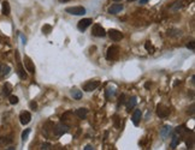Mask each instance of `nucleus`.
Masks as SVG:
<instances>
[{"label": "nucleus", "instance_id": "nucleus-1", "mask_svg": "<svg viewBox=\"0 0 195 150\" xmlns=\"http://www.w3.org/2000/svg\"><path fill=\"white\" fill-rule=\"evenodd\" d=\"M52 131H53V133H54L56 136H63L64 133H66V132L69 131V125L63 124V123L57 124V125L53 126Z\"/></svg>", "mask_w": 195, "mask_h": 150}, {"label": "nucleus", "instance_id": "nucleus-2", "mask_svg": "<svg viewBox=\"0 0 195 150\" xmlns=\"http://www.w3.org/2000/svg\"><path fill=\"white\" fill-rule=\"evenodd\" d=\"M65 11L70 15H74V16H82L86 13V9L83 6H74V7H66Z\"/></svg>", "mask_w": 195, "mask_h": 150}, {"label": "nucleus", "instance_id": "nucleus-3", "mask_svg": "<svg viewBox=\"0 0 195 150\" xmlns=\"http://www.w3.org/2000/svg\"><path fill=\"white\" fill-rule=\"evenodd\" d=\"M92 35L96 36V37H104L106 35V31L100 24H94L93 29H92Z\"/></svg>", "mask_w": 195, "mask_h": 150}, {"label": "nucleus", "instance_id": "nucleus-4", "mask_svg": "<svg viewBox=\"0 0 195 150\" xmlns=\"http://www.w3.org/2000/svg\"><path fill=\"white\" fill-rule=\"evenodd\" d=\"M118 54H119V48L116 47V46H112L107 49V53H106V58L107 60H115L118 58Z\"/></svg>", "mask_w": 195, "mask_h": 150}, {"label": "nucleus", "instance_id": "nucleus-5", "mask_svg": "<svg viewBox=\"0 0 195 150\" xmlns=\"http://www.w3.org/2000/svg\"><path fill=\"white\" fill-rule=\"evenodd\" d=\"M99 85H100V82H98V81H89V82H87L83 85V90L87 91V93H90V91L95 90Z\"/></svg>", "mask_w": 195, "mask_h": 150}, {"label": "nucleus", "instance_id": "nucleus-6", "mask_svg": "<svg viewBox=\"0 0 195 150\" xmlns=\"http://www.w3.org/2000/svg\"><path fill=\"white\" fill-rule=\"evenodd\" d=\"M170 114V109L163 105H158L157 106V115L160 118H167Z\"/></svg>", "mask_w": 195, "mask_h": 150}, {"label": "nucleus", "instance_id": "nucleus-7", "mask_svg": "<svg viewBox=\"0 0 195 150\" xmlns=\"http://www.w3.org/2000/svg\"><path fill=\"white\" fill-rule=\"evenodd\" d=\"M109 36L112 41H121L123 39V34L119 31V30H116V29H110L109 30Z\"/></svg>", "mask_w": 195, "mask_h": 150}, {"label": "nucleus", "instance_id": "nucleus-8", "mask_svg": "<svg viewBox=\"0 0 195 150\" xmlns=\"http://www.w3.org/2000/svg\"><path fill=\"white\" fill-rule=\"evenodd\" d=\"M93 23V21L90 19V18H83V19H81L80 22H78V24H77V28H78V30H81V31H84L90 24Z\"/></svg>", "mask_w": 195, "mask_h": 150}, {"label": "nucleus", "instance_id": "nucleus-9", "mask_svg": "<svg viewBox=\"0 0 195 150\" xmlns=\"http://www.w3.org/2000/svg\"><path fill=\"white\" fill-rule=\"evenodd\" d=\"M30 120H32V114L29 112L24 111V112H22L20 114V121H21L22 125H28L30 123Z\"/></svg>", "mask_w": 195, "mask_h": 150}, {"label": "nucleus", "instance_id": "nucleus-10", "mask_svg": "<svg viewBox=\"0 0 195 150\" xmlns=\"http://www.w3.org/2000/svg\"><path fill=\"white\" fill-rule=\"evenodd\" d=\"M24 65H26L27 71H29L30 73H35V65H34V62L32 61V59L29 56L24 58Z\"/></svg>", "mask_w": 195, "mask_h": 150}, {"label": "nucleus", "instance_id": "nucleus-11", "mask_svg": "<svg viewBox=\"0 0 195 150\" xmlns=\"http://www.w3.org/2000/svg\"><path fill=\"white\" fill-rule=\"evenodd\" d=\"M141 118H142V112H141L140 109H136V111L134 112V114H133V123H134L135 126H137V125L140 124Z\"/></svg>", "mask_w": 195, "mask_h": 150}, {"label": "nucleus", "instance_id": "nucleus-12", "mask_svg": "<svg viewBox=\"0 0 195 150\" xmlns=\"http://www.w3.org/2000/svg\"><path fill=\"white\" fill-rule=\"evenodd\" d=\"M122 10H123V5H122V4H113V5L109 9V13H111V15H116V13L121 12Z\"/></svg>", "mask_w": 195, "mask_h": 150}, {"label": "nucleus", "instance_id": "nucleus-13", "mask_svg": "<svg viewBox=\"0 0 195 150\" xmlns=\"http://www.w3.org/2000/svg\"><path fill=\"white\" fill-rule=\"evenodd\" d=\"M136 103H137V99H136V96L130 97L129 101L127 102V112H130V111L136 106Z\"/></svg>", "mask_w": 195, "mask_h": 150}, {"label": "nucleus", "instance_id": "nucleus-14", "mask_svg": "<svg viewBox=\"0 0 195 150\" xmlns=\"http://www.w3.org/2000/svg\"><path fill=\"white\" fill-rule=\"evenodd\" d=\"M2 12H3L4 16H9V15H10V12H11V7H10L9 1H4V3L2 4Z\"/></svg>", "mask_w": 195, "mask_h": 150}, {"label": "nucleus", "instance_id": "nucleus-15", "mask_svg": "<svg viewBox=\"0 0 195 150\" xmlns=\"http://www.w3.org/2000/svg\"><path fill=\"white\" fill-rule=\"evenodd\" d=\"M171 131H172V127H171V126H169V125H165V126L161 128V131H160V134H161L164 138H166L167 136H170Z\"/></svg>", "mask_w": 195, "mask_h": 150}, {"label": "nucleus", "instance_id": "nucleus-16", "mask_svg": "<svg viewBox=\"0 0 195 150\" xmlns=\"http://www.w3.org/2000/svg\"><path fill=\"white\" fill-rule=\"evenodd\" d=\"M11 91H12V85H11L10 83H5L4 87H3V95H5V96H10Z\"/></svg>", "mask_w": 195, "mask_h": 150}, {"label": "nucleus", "instance_id": "nucleus-17", "mask_svg": "<svg viewBox=\"0 0 195 150\" xmlns=\"http://www.w3.org/2000/svg\"><path fill=\"white\" fill-rule=\"evenodd\" d=\"M87 114H88V109H87V108H78V109L76 111V115H77L80 119H84V118L87 117Z\"/></svg>", "mask_w": 195, "mask_h": 150}, {"label": "nucleus", "instance_id": "nucleus-18", "mask_svg": "<svg viewBox=\"0 0 195 150\" xmlns=\"http://www.w3.org/2000/svg\"><path fill=\"white\" fill-rule=\"evenodd\" d=\"M167 35L171 36V37H178V36L182 35V31H181L179 29H170V30L167 31Z\"/></svg>", "mask_w": 195, "mask_h": 150}, {"label": "nucleus", "instance_id": "nucleus-19", "mask_svg": "<svg viewBox=\"0 0 195 150\" xmlns=\"http://www.w3.org/2000/svg\"><path fill=\"white\" fill-rule=\"evenodd\" d=\"M18 74H20V77L22 79H26L27 78V72H26V70H24V67L22 66L21 62H18Z\"/></svg>", "mask_w": 195, "mask_h": 150}, {"label": "nucleus", "instance_id": "nucleus-20", "mask_svg": "<svg viewBox=\"0 0 195 150\" xmlns=\"http://www.w3.org/2000/svg\"><path fill=\"white\" fill-rule=\"evenodd\" d=\"M179 136L177 134V133H175L173 136H172V140H171V148L172 149H175L177 145H178V143H179Z\"/></svg>", "mask_w": 195, "mask_h": 150}, {"label": "nucleus", "instance_id": "nucleus-21", "mask_svg": "<svg viewBox=\"0 0 195 150\" xmlns=\"http://www.w3.org/2000/svg\"><path fill=\"white\" fill-rule=\"evenodd\" d=\"M71 95H72L74 100H81V99H82V91H81V90L74 89V90L71 91Z\"/></svg>", "mask_w": 195, "mask_h": 150}, {"label": "nucleus", "instance_id": "nucleus-22", "mask_svg": "<svg viewBox=\"0 0 195 150\" xmlns=\"http://www.w3.org/2000/svg\"><path fill=\"white\" fill-rule=\"evenodd\" d=\"M182 7H183V3L182 1H176V3H173V5H171V10H173V11H178Z\"/></svg>", "mask_w": 195, "mask_h": 150}, {"label": "nucleus", "instance_id": "nucleus-23", "mask_svg": "<svg viewBox=\"0 0 195 150\" xmlns=\"http://www.w3.org/2000/svg\"><path fill=\"white\" fill-rule=\"evenodd\" d=\"M11 142H12V139L10 137H0V146H2V145H6V144H9Z\"/></svg>", "mask_w": 195, "mask_h": 150}, {"label": "nucleus", "instance_id": "nucleus-24", "mask_svg": "<svg viewBox=\"0 0 195 150\" xmlns=\"http://www.w3.org/2000/svg\"><path fill=\"white\" fill-rule=\"evenodd\" d=\"M51 31H52V27H51L50 24H45V25L42 27V33H44V34L48 35V34H51Z\"/></svg>", "mask_w": 195, "mask_h": 150}, {"label": "nucleus", "instance_id": "nucleus-25", "mask_svg": "<svg viewBox=\"0 0 195 150\" xmlns=\"http://www.w3.org/2000/svg\"><path fill=\"white\" fill-rule=\"evenodd\" d=\"M185 144H187V146L189 148V149H193L194 148V139H193V137H187V139H185Z\"/></svg>", "mask_w": 195, "mask_h": 150}, {"label": "nucleus", "instance_id": "nucleus-26", "mask_svg": "<svg viewBox=\"0 0 195 150\" xmlns=\"http://www.w3.org/2000/svg\"><path fill=\"white\" fill-rule=\"evenodd\" d=\"M10 71H11L10 66H6V65L2 66V74H3V76H6V74H9V73H10Z\"/></svg>", "mask_w": 195, "mask_h": 150}, {"label": "nucleus", "instance_id": "nucleus-27", "mask_svg": "<svg viewBox=\"0 0 195 150\" xmlns=\"http://www.w3.org/2000/svg\"><path fill=\"white\" fill-rule=\"evenodd\" d=\"M9 101H10V103H11V105H17L20 100H18V97H17V96H15V95H10Z\"/></svg>", "mask_w": 195, "mask_h": 150}, {"label": "nucleus", "instance_id": "nucleus-28", "mask_svg": "<svg viewBox=\"0 0 195 150\" xmlns=\"http://www.w3.org/2000/svg\"><path fill=\"white\" fill-rule=\"evenodd\" d=\"M30 128H27V130H24L23 131V133H22V140L23 142H26L27 140V138H28V136H29V133H30Z\"/></svg>", "mask_w": 195, "mask_h": 150}, {"label": "nucleus", "instance_id": "nucleus-29", "mask_svg": "<svg viewBox=\"0 0 195 150\" xmlns=\"http://www.w3.org/2000/svg\"><path fill=\"white\" fill-rule=\"evenodd\" d=\"M124 99H125V95H123V94H122V95L119 96V100H118V106H121V105L125 103V100H124Z\"/></svg>", "mask_w": 195, "mask_h": 150}, {"label": "nucleus", "instance_id": "nucleus-30", "mask_svg": "<svg viewBox=\"0 0 195 150\" xmlns=\"http://www.w3.org/2000/svg\"><path fill=\"white\" fill-rule=\"evenodd\" d=\"M187 48H188V49H191V50H194V49H195V42H194V41L189 42V43L187 45Z\"/></svg>", "mask_w": 195, "mask_h": 150}, {"label": "nucleus", "instance_id": "nucleus-31", "mask_svg": "<svg viewBox=\"0 0 195 150\" xmlns=\"http://www.w3.org/2000/svg\"><path fill=\"white\" fill-rule=\"evenodd\" d=\"M115 126H116L117 128L121 127V125H119V117H118V115H115Z\"/></svg>", "mask_w": 195, "mask_h": 150}, {"label": "nucleus", "instance_id": "nucleus-32", "mask_svg": "<svg viewBox=\"0 0 195 150\" xmlns=\"http://www.w3.org/2000/svg\"><path fill=\"white\" fill-rule=\"evenodd\" d=\"M116 93V90L115 89H107V91H106V97L109 99L110 97V95H113Z\"/></svg>", "mask_w": 195, "mask_h": 150}, {"label": "nucleus", "instance_id": "nucleus-33", "mask_svg": "<svg viewBox=\"0 0 195 150\" xmlns=\"http://www.w3.org/2000/svg\"><path fill=\"white\" fill-rule=\"evenodd\" d=\"M29 106H30V108H32L33 111H36V108H38V103H36L35 101H32V102L29 103Z\"/></svg>", "mask_w": 195, "mask_h": 150}, {"label": "nucleus", "instance_id": "nucleus-34", "mask_svg": "<svg viewBox=\"0 0 195 150\" xmlns=\"http://www.w3.org/2000/svg\"><path fill=\"white\" fill-rule=\"evenodd\" d=\"M145 47H146V49H147V50H149V52H151V50H153V47H152V45H151V42H149V41H147V42H146Z\"/></svg>", "mask_w": 195, "mask_h": 150}, {"label": "nucleus", "instance_id": "nucleus-35", "mask_svg": "<svg viewBox=\"0 0 195 150\" xmlns=\"http://www.w3.org/2000/svg\"><path fill=\"white\" fill-rule=\"evenodd\" d=\"M50 148H51V144H50V143H46V144H42V145H41V149H42V150H47V149H50Z\"/></svg>", "mask_w": 195, "mask_h": 150}, {"label": "nucleus", "instance_id": "nucleus-36", "mask_svg": "<svg viewBox=\"0 0 195 150\" xmlns=\"http://www.w3.org/2000/svg\"><path fill=\"white\" fill-rule=\"evenodd\" d=\"M188 113H189L190 115H194V105H191L190 108H188Z\"/></svg>", "mask_w": 195, "mask_h": 150}, {"label": "nucleus", "instance_id": "nucleus-37", "mask_svg": "<svg viewBox=\"0 0 195 150\" xmlns=\"http://www.w3.org/2000/svg\"><path fill=\"white\" fill-rule=\"evenodd\" d=\"M92 149H93V146H92L90 144H88V145L84 146V150H92Z\"/></svg>", "mask_w": 195, "mask_h": 150}, {"label": "nucleus", "instance_id": "nucleus-38", "mask_svg": "<svg viewBox=\"0 0 195 150\" xmlns=\"http://www.w3.org/2000/svg\"><path fill=\"white\" fill-rule=\"evenodd\" d=\"M21 39H22V41H23L22 43H23V45H26V41H27V40H26V37H24L23 35H21Z\"/></svg>", "mask_w": 195, "mask_h": 150}, {"label": "nucleus", "instance_id": "nucleus-39", "mask_svg": "<svg viewBox=\"0 0 195 150\" xmlns=\"http://www.w3.org/2000/svg\"><path fill=\"white\" fill-rule=\"evenodd\" d=\"M147 1H148V0H140V4L142 5V4H146Z\"/></svg>", "mask_w": 195, "mask_h": 150}, {"label": "nucleus", "instance_id": "nucleus-40", "mask_svg": "<svg viewBox=\"0 0 195 150\" xmlns=\"http://www.w3.org/2000/svg\"><path fill=\"white\" fill-rule=\"evenodd\" d=\"M149 87H151L149 83H146V84H145V88H146V89H149Z\"/></svg>", "mask_w": 195, "mask_h": 150}, {"label": "nucleus", "instance_id": "nucleus-41", "mask_svg": "<svg viewBox=\"0 0 195 150\" xmlns=\"http://www.w3.org/2000/svg\"><path fill=\"white\" fill-rule=\"evenodd\" d=\"M194 79H195V77L193 76V77H191V83H193V84H195V81H194Z\"/></svg>", "mask_w": 195, "mask_h": 150}, {"label": "nucleus", "instance_id": "nucleus-42", "mask_svg": "<svg viewBox=\"0 0 195 150\" xmlns=\"http://www.w3.org/2000/svg\"><path fill=\"white\" fill-rule=\"evenodd\" d=\"M178 83H179V81H176V82H175V84H173V85H175V87H176V85H178Z\"/></svg>", "mask_w": 195, "mask_h": 150}, {"label": "nucleus", "instance_id": "nucleus-43", "mask_svg": "<svg viewBox=\"0 0 195 150\" xmlns=\"http://www.w3.org/2000/svg\"><path fill=\"white\" fill-rule=\"evenodd\" d=\"M60 3H66V1H69V0H59Z\"/></svg>", "mask_w": 195, "mask_h": 150}, {"label": "nucleus", "instance_id": "nucleus-44", "mask_svg": "<svg viewBox=\"0 0 195 150\" xmlns=\"http://www.w3.org/2000/svg\"><path fill=\"white\" fill-rule=\"evenodd\" d=\"M0 74H2V65H0Z\"/></svg>", "mask_w": 195, "mask_h": 150}, {"label": "nucleus", "instance_id": "nucleus-45", "mask_svg": "<svg viewBox=\"0 0 195 150\" xmlns=\"http://www.w3.org/2000/svg\"><path fill=\"white\" fill-rule=\"evenodd\" d=\"M113 1H122V0H113Z\"/></svg>", "mask_w": 195, "mask_h": 150}, {"label": "nucleus", "instance_id": "nucleus-46", "mask_svg": "<svg viewBox=\"0 0 195 150\" xmlns=\"http://www.w3.org/2000/svg\"><path fill=\"white\" fill-rule=\"evenodd\" d=\"M128 1H135V0H128Z\"/></svg>", "mask_w": 195, "mask_h": 150}]
</instances>
